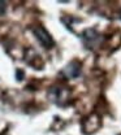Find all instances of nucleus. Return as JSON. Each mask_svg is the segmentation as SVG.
<instances>
[{
	"label": "nucleus",
	"mask_w": 121,
	"mask_h": 135,
	"mask_svg": "<svg viewBox=\"0 0 121 135\" xmlns=\"http://www.w3.org/2000/svg\"><path fill=\"white\" fill-rule=\"evenodd\" d=\"M81 71V65L77 62V61H73L70 62L68 66L64 69V74L68 77V78H76Z\"/></svg>",
	"instance_id": "obj_4"
},
{
	"label": "nucleus",
	"mask_w": 121,
	"mask_h": 135,
	"mask_svg": "<svg viewBox=\"0 0 121 135\" xmlns=\"http://www.w3.org/2000/svg\"><path fill=\"white\" fill-rule=\"evenodd\" d=\"M99 125H100L99 117L98 116H91V117L86 118L83 121V130H85V133H87V134L89 133H94V131L98 130Z\"/></svg>",
	"instance_id": "obj_3"
},
{
	"label": "nucleus",
	"mask_w": 121,
	"mask_h": 135,
	"mask_svg": "<svg viewBox=\"0 0 121 135\" xmlns=\"http://www.w3.org/2000/svg\"><path fill=\"white\" fill-rule=\"evenodd\" d=\"M31 31L36 38V40L44 47V48H52L55 46V40L51 36V34L48 33L42 25H36L34 27H31Z\"/></svg>",
	"instance_id": "obj_1"
},
{
	"label": "nucleus",
	"mask_w": 121,
	"mask_h": 135,
	"mask_svg": "<svg viewBox=\"0 0 121 135\" xmlns=\"http://www.w3.org/2000/svg\"><path fill=\"white\" fill-rule=\"evenodd\" d=\"M5 8H7V4H5L4 1H0V15H1V13H4Z\"/></svg>",
	"instance_id": "obj_5"
},
{
	"label": "nucleus",
	"mask_w": 121,
	"mask_h": 135,
	"mask_svg": "<svg viewBox=\"0 0 121 135\" xmlns=\"http://www.w3.org/2000/svg\"><path fill=\"white\" fill-rule=\"evenodd\" d=\"M120 18H121V11H120Z\"/></svg>",
	"instance_id": "obj_6"
},
{
	"label": "nucleus",
	"mask_w": 121,
	"mask_h": 135,
	"mask_svg": "<svg viewBox=\"0 0 121 135\" xmlns=\"http://www.w3.org/2000/svg\"><path fill=\"white\" fill-rule=\"evenodd\" d=\"M48 96L53 103L59 105H64L65 101L69 99V91L65 87H52L48 92Z\"/></svg>",
	"instance_id": "obj_2"
}]
</instances>
